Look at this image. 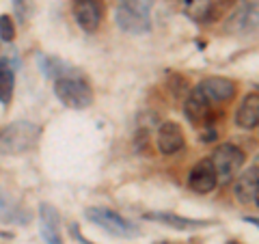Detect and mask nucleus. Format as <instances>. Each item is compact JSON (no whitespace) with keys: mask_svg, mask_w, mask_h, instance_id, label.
I'll use <instances>...</instances> for the list:
<instances>
[{"mask_svg":"<svg viewBox=\"0 0 259 244\" xmlns=\"http://www.w3.org/2000/svg\"><path fill=\"white\" fill-rule=\"evenodd\" d=\"M13 9H15V15L20 18V22L26 24L32 15V9H35V0H13Z\"/></svg>","mask_w":259,"mask_h":244,"instance_id":"a211bd4d","label":"nucleus"},{"mask_svg":"<svg viewBox=\"0 0 259 244\" xmlns=\"http://www.w3.org/2000/svg\"><path fill=\"white\" fill-rule=\"evenodd\" d=\"M117 26L132 35H141L151 28L149 22V5L145 0H119L115 11Z\"/></svg>","mask_w":259,"mask_h":244,"instance_id":"f257e3e1","label":"nucleus"},{"mask_svg":"<svg viewBox=\"0 0 259 244\" xmlns=\"http://www.w3.org/2000/svg\"><path fill=\"white\" fill-rule=\"evenodd\" d=\"M39 67H41V74L48 76V78H67V76H76V69L69 67L67 63H63L59 59H54V56H39L37 59Z\"/></svg>","mask_w":259,"mask_h":244,"instance_id":"2eb2a0df","label":"nucleus"},{"mask_svg":"<svg viewBox=\"0 0 259 244\" xmlns=\"http://www.w3.org/2000/svg\"><path fill=\"white\" fill-rule=\"evenodd\" d=\"M209 160L214 165L218 184H231L238 177L242 165H244V151L236 147V145L225 143V145H218Z\"/></svg>","mask_w":259,"mask_h":244,"instance_id":"7ed1b4c3","label":"nucleus"},{"mask_svg":"<svg viewBox=\"0 0 259 244\" xmlns=\"http://www.w3.org/2000/svg\"><path fill=\"white\" fill-rule=\"evenodd\" d=\"M147 221H158V223H164L166 227H173V229H182V231H188V229H201V227L209 225V221H194V218H186V216H177V214H145Z\"/></svg>","mask_w":259,"mask_h":244,"instance_id":"4468645a","label":"nucleus"},{"mask_svg":"<svg viewBox=\"0 0 259 244\" xmlns=\"http://www.w3.org/2000/svg\"><path fill=\"white\" fill-rule=\"evenodd\" d=\"M184 115H186V119H188V121H192L194 126L203 124L205 117L209 115V102H207V97L201 93L199 87H194L192 93L188 95V100H186V104H184Z\"/></svg>","mask_w":259,"mask_h":244,"instance_id":"9b49d317","label":"nucleus"},{"mask_svg":"<svg viewBox=\"0 0 259 244\" xmlns=\"http://www.w3.org/2000/svg\"><path fill=\"white\" fill-rule=\"evenodd\" d=\"M13 87H15V74L11 67L0 63V102L9 104L13 97Z\"/></svg>","mask_w":259,"mask_h":244,"instance_id":"f3484780","label":"nucleus"},{"mask_svg":"<svg viewBox=\"0 0 259 244\" xmlns=\"http://www.w3.org/2000/svg\"><path fill=\"white\" fill-rule=\"evenodd\" d=\"M54 93L65 106L74 108V110H84L91 106V102H93L91 87L84 83V78H80V74L59 78L54 83Z\"/></svg>","mask_w":259,"mask_h":244,"instance_id":"f03ea898","label":"nucleus"},{"mask_svg":"<svg viewBox=\"0 0 259 244\" xmlns=\"http://www.w3.org/2000/svg\"><path fill=\"white\" fill-rule=\"evenodd\" d=\"M233 192H236V199L240 203L257 208V203H259V167L257 165H253L242 175L236 177Z\"/></svg>","mask_w":259,"mask_h":244,"instance_id":"423d86ee","label":"nucleus"},{"mask_svg":"<svg viewBox=\"0 0 259 244\" xmlns=\"http://www.w3.org/2000/svg\"><path fill=\"white\" fill-rule=\"evenodd\" d=\"M0 218L9 221V223H26V221H30V214L24 212L5 190H0Z\"/></svg>","mask_w":259,"mask_h":244,"instance_id":"dca6fc26","label":"nucleus"},{"mask_svg":"<svg viewBox=\"0 0 259 244\" xmlns=\"http://www.w3.org/2000/svg\"><path fill=\"white\" fill-rule=\"evenodd\" d=\"M84 216L89 218L91 223H95L97 227H102L104 231H108L112 235H119V238H136L139 235V229L123 218L121 214L112 212V210H106V208H89Z\"/></svg>","mask_w":259,"mask_h":244,"instance_id":"39448f33","label":"nucleus"},{"mask_svg":"<svg viewBox=\"0 0 259 244\" xmlns=\"http://www.w3.org/2000/svg\"><path fill=\"white\" fill-rule=\"evenodd\" d=\"M227 244H240V242H227Z\"/></svg>","mask_w":259,"mask_h":244,"instance_id":"aec40b11","label":"nucleus"},{"mask_svg":"<svg viewBox=\"0 0 259 244\" xmlns=\"http://www.w3.org/2000/svg\"><path fill=\"white\" fill-rule=\"evenodd\" d=\"M216 171H214V165H212V160L205 158V160H201L199 165H194V169L190 171V175H188V188L192 192H199V194H207V192H212L216 188Z\"/></svg>","mask_w":259,"mask_h":244,"instance_id":"6e6552de","label":"nucleus"},{"mask_svg":"<svg viewBox=\"0 0 259 244\" xmlns=\"http://www.w3.org/2000/svg\"><path fill=\"white\" fill-rule=\"evenodd\" d=\"M257 121H259V95L248 93L236 112V124L242 130H253L257 128Z\"/></svg>","mask_w":259,"mask_h":244,"instance_id":"f8f14e48","label":"nucleus"},{"mask_svg":"<svg viewBox=\"0 0 259 244\" xmlns=\"http://www.w3.org/2000/svg\"><path fill=\"white\" fill-rule=\"evenodd\" d=\"M201 93L207 97V102H227L236 95V85L229 78L223 76H209L199 85Z\"/></svg>","mask_w":259,"mask_h":244,"instance_id":"9d476101","label":"nucleus"},{"mask_svg":"<svg viewBox=\"0 0 259 244\" xmlns=\"http://www.w3.org/2000/svg\"><path fill=\"white\" fill-rule=\"evenodd\" d=\"M184 132L175 121H164L158 130V149L164 156H173L180 149H184Z\"/></svg>","mask_w":259,"mask_h":244,"instance_id":"1a4fd4ad","label":"nucleus"},{"mask_svg":"<svg viewBox=\"0 0 259 244\" xmlns=\"http://www.w3.org/2000/svg\"><path fill=\"white\" fill-rule=\"evenodd\" d=\"M104 18V7L100 0H76L74 20L84 32H95Z\"/></svg>","mask_w":259,"mask_h":244,"instance_id":"0eeeda50","label":"nucleus"},{"mask_svg":"<svg viewBox=\"0 0 259 244\" xmlns=\"http://www.w3.org/2000/svg\"><path fill=\"white\" fill-rule=\"evenodd\" d=\"M41 134V130L37 126L28 124V121H18L5 130V134L0 136V151L5 153H24L30 147H35L37 138Z\"/></svg>","mask_w":259,"mask_h":244,"instance_id":"20e7f679","label":"nucleus"},{"mask_svg":"<svg viewBox=\"0 0 259 244\" xmlns=\"http://www.w3.org/2000/svg\"><path fill=\"white\" fill-rule=\"evenodd\" d=\"M0 39L9 44L15 39V24L9 15H0Z\"/></svg>","mask_w":259,"mask_h":244,"instance_id":"6ab92c4d","label":"nucleus"},{"mask_svg":"<svg viewBox=\"0 0 259 244\" xmlns=\"http://www.w3.org/2000/svg\"><path fill=\"white\" fill-rule=\"evenodd\" d=\"M39 210H41V235L46 244H63L59 233V225H61L59 212L52 206H48V203H41Z\"/></svg>","mask_w":259,"mask_h":244,"instance_id":"ddd939ff","label":"nucleus"}]
</instances>
